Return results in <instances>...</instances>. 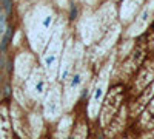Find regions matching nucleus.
<instances>
[{
	"label": "nucleus",
	"mask_w": 154,
	"mask_h": 139,
	"mask_svg": "<svg viewBox=\"0 0 154 139\" xmlns=\"http://www.w3.org/2000/svg\"><path fill=\"white\" fill-rule=\"evenodd\" d=\"M54 22L56 14L51 6H46V3L37 8L32 13V25L29 26V37H31V45L36 51H42L43 47L50 42L52 31H54Z\"/></svg>",
	"instance_id": "1"
},
{
	"label": "nucleus",
	"mask_w": 154,
	"mask_h": 139,
	"mask_svg": "<svg viewBox=\"0 0 154 139\" xmlns=\"http://www.w3.org/2000/svg\"><path fill=\"white\" fill-rule=\"evenodd\" d=\"M63 33H65V23L63 20L60 19L57 26L54 28L52 31V36L50 39V42L46 45V50H45L43 56H42V63H43V70L46 71L48 77L51 80H54L56 76H57V71H59V67H60V54L63 53L62 48L65 47V40H63Z\"/></svg>",
	"instance_id": "2"
},
{
	"label": "nucleus",
	"mask_w": 154,
	"mask_h": 139,
	"mask_svg": "<svg viewBox=\"0 0 154 139\" xmlns=\"http://www.w3.org/2000/svg\"><path fill=\"white\" fill-rule=\"evenodd\" d=\"M48 77H46V71L43 70V67H34V70L31 71V74L28 76L25 85V93L26 96L32 97L34 100L42 99L43 96H46L48 91Z\"/></svg>",
	"instance_id": "3"
},
{
	"label": "nucleus",
	"mask_w": 154,
	"mask_h": 139,
	"mask_svg": "<svg viewBox=\"0 0 154 139\" xmlns=\"http://www.w3.org/2000/svg\"><path fill=\"white\" fill-rule=\"evenodd\" d=\"M122 99H123V85H116V87H112L108 91L105 104L102 107V121L103 122H108L112 118V114H116Z\"/></svg>",
	"instance_id": "4"
},
{
	"label": "nucleus",
	"mask_w": 154,
	"mask_h": 139,
	"mask_svg": "<svg viewBox=\"0 0 154 139\" xmlns=\"http://www.w3.org/2000/svg\"><path fill=\"white\" fill-rule=\"evenodd\" d=\"M154 80V57H148L137 70L133 82V93H140Z\"/></svg>",
	"instance_id": "5"
},
{
	"label": "nucleus",
	"mask_w": 154,
	"mask_h": 139,
	"mask_svg": "<svg viewBox=\"0 0 154 139\" xmlns=\"http://www.w3.org/2000/svg\"><path fill=\"white\" fill-rule=\"evenodd\" d=\"M145 53L146 51H145L143 42L137 43L136 47H134V50L128 54V57L125 59L123 65L120 67V70H122V73H123V77H130L134 71H137L140 68V65L143 63V59H145Z\"/></svg>",
	"instance_id": "6"
},
{
	"label": "nucleus",
	"mask_w": 154,
	"mask_h": 139,
	"mask_svg": "<svg viewBox=\"0 0 154 139\" xmlns=\"http://www.w3.org/2000/svg\"><path fill=\"white\" fill-rule=\"evenodd\" d=\"M13 128L9 107L3 102L0 105V139H13Z\"/></svg>",
	"instance_id": "7"
},
{
	"label": "nucleus",
	"mask_w": 154,
	"mask_h": 139,
	"mask_svg": "<svg viewBox=\"0 0 154 139\" xmlns=\"http://www.w3.org/2000/svg\"><path fill=\"white\" fill-rule=\"evenodd\" d=\"M145 0H123L120 6V17L122 20H131L136 17V13L139 11Z\"/></svg>",
	"instance_id": "8"
},
{
	"label": "nucleus",
	"mask_w": 154,
	"mask_h": 139,
	"mask_svg": "<svg viewBox=\"0 0 154 139\" xmlns=\"http://www.w3.org/2000/svg\"><path fill=\"white\" fill-rule=\"evenodd\" d=\"M148 45H149V48L154 51V22H153V25H151V28H149V34H148Z\"/></svg>",
	"instance_id": "9"
}]
</instances>
